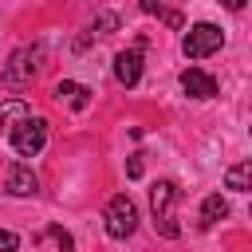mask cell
I'll list each match as a JSON object with an SVG mask.
<instances>
[{
	"instance_id": "cell-1",
	"label": "cell",
	"mask_w": 252,
	"mask_h": 252,
	"mask_svg": "<svg viewBox=\"0 0 252 252\" xmlns=\"http://www.w3.org/2000/svg\"><path fill=\"white\" fill-rule=\"evenodd\" d=\"M150 209H154V228L165 236V240H173L181 228H177V185L173 181H158L154 189H150Z\"/></svg>"
},
{
	"instance_id": "cell-2",
	"label": "cell",
	"mask_w": 252,
	"mask_h": 252,
	"mask_svg": "<svg viewBox=\"0 0 252 252\" xmlns=\"http://www.w3.org/2000/svg\"><path fill=\"white\" fill-rule=\"evenodd\" d=\"M43 146H47V122H43L39 114L16 118V126H12V150H16L20 158H35Z\"/></svg>"
},
{
	"instance_id": "cell-3",
	"label": "cell",
	"mask_w": 252,
	"mask_h": 252,
	"mask_svg": "<svg viewBox=\"0 0 252 252\" xmlns=\"http://www.w3.org/2000/svg\"><path fill=\"white\" fill-rule=\"evenodd\" d=\"M220 47H224V32H220L217 24H193V28L181 35L185 59H205V55H213V51H220Z\"/></svg>"
},
{
	"instance_id": "cell-4",
	"label": "cell",
	"mask_w": 252,
	"mask_h": 252,
	"mask_svg": "<svg viewBox=\"0 0 252 252\" xmlns=\"http://www.w3.org/2000/svg\"><path fill=\"white\" fill-rule=\"evenodd\" d=\"M134 228H138V205H134L126 193L110 197V205H106V236L126 240Z\"/></svg>"
},
{
	"instance_id": "cell-5",
	"label": "cell",
	"mask_w": 252,
	"mask_h": 252,
	"mask_svg": "<svg viewBox=\"0 0 252 252\" xmlns=\"http://www.w3.org/2000/svg\"><path fill=\"white\" fill-rule=\"evenodd\" d=\"M39 59H43V51H39V47H16V51L8 55V63H4L0 79H4L8 87H20V83H28V79L39 71Z\"/></svg>"
},
{
	"instance_id": "cell-6",
	"label": "cell",
	"mask_w": 252,
	"mask_h": 252,
	"mask_svg": "<svg viewBox=\"0 0 252 252\" xmlns=\"http://www.w3.org/2000/svg\"><path fill=\"white\" fill-rule=\"evenodd\" d=\"M114 79L122 87H138V79H142V47H126V51L114 55Z\"/></svg>"
},
{
	"instance_id": "cell-7",
	"label": "cell",
	"mask_w": 252,
	"mask_h": 252,
	"mask_svg": "<svg viewBox=\"0 0 252 252\" xmlns=\"http://www.w3.org/2000/svg\"><path fill=\"white\" fill-rule=\"evenodd\" d=\"M4 189H8L12 197H32V193L39 189V181H35L32 165H24V161H12V165H8V177H4Z\"/></svg>"
},
{
	"instance_id": "cell-8",
	"label": "cell",
	"mask_w": 252,
	"mask_h": 252,
	"mask_svg": "<svg viewBox=\"0 0 252 252\" xmlns=\"http://www.w3.org/2000/svg\"><path fill=\"white\" fill-rule=\"evenodd\" d=\"M181 91L189 98H213L217 94V79L209 71H201V67H189V71H181Z\"/></svg>"
},
{
	"instance_id": "cell-9",
	"label": "cell",
	"mask_w": 252,
	"mask_h": 252,
	"mask_svg": "<svg viewBox=\"0 0 252 252\" xmlns=\"http://www.w3.org/2000/svg\"><path fill=\"white\" fill-rule=\"evenodd\" d=\"M224 217H228V201H224L220 193H209V197L201 201V224H205V228H213V224H217V220H224Z\"/></svg>"
},
{
	"instance_id": "cell-10",
	"label": "cell",
	"mask_w": 252,
	"mask_h": 252,
	"mask_svg": "<svg viewBox=\"0 0 252 252\" xmlns=\"http://www.w3.org/2000/svg\"><path fill=\"white\" fill-rule=\"evenodd\" d=\"M224 189L248 193V189H252V161H236V165L224 173Z\"/></svg>"
},
{
	"instance_id": "cell-11",
	"label": "cell",
	"mask_w": 252,
	"mask_h": 252,
	"mask_svg": "<svg viewBox=\"0 0 252 252\" xmlns=\"http://www.w3.org/2000/svg\"><path fill=\"white\" fill-rule=\"evenodd\" d=\"M55 98H59V102L67 98L75 110H87V102H91V91H87V87H79V83H59V87H55Z\"/></svg>"
},
{
	"instance_id": "cell-12",
	"label": "cell",
	"mask_w": 252,
	"mask_h": 252,
	"mask_svg": "<svg viewBox=\"0 0 252 252\" xmlns=\"http://www.w3.org/2000/svg\"><path fill=\"white\" fill-rule=\"evenodd\" d=\"M28 114V102L24 98H8V102H0V130L12 122V118H24Z\"/></svg>"
},
{
	"instance_id": "cell-13",
	"label": "cell",
	"mask_w": 252,
	"mask_h": 252,
	"mask_svg": "<svg viewBox=\"0 0 252 252\" xmlns=\"http://www.w3.org/2000/svg\"><path fill=\"white\" fill-rule=\"evenodd\" d=\"M43 236H51V240L59 244V252H75V240H71V232H63L59 224H47V228H43Z\"/></svg>"
},
{
	"instance_id": "cell-14",
	"label": "cell",
	"mask_w": 252,
	"mask_h": 252,
	"mask_svg": "<svg viewBox=\"0 0 252 252\" xmlns=\"http://www.w3.org/2000/svg\"><path fill=\"white\" fill-rule=\"evenodd\" d=\"M16 248H20V236L8 232V228H0V252H16Z\"/></svg>"
},
{
	"instance_id": "cell-15",
	"label": "cell",
	"mask_w": 252,
	"mask_h": 252,
	"mask_svg": "<svg viewBox=\"0 0 252 252\" xmlns=\"http://www.w3.org/2000/svg\"><path fill=\"white\" fill-rule=\"evenodd\" d=\"M126 177H142V154H130V161H126Z\"/></svg>"
},
{
	"instance_id": "cell-16",
	"label": "cell",
	"mask_w": 252,
	"mask_h": 252,
	"mask_svg": "<svg viewBox=\"0 0 252 252\" xmlns=\"http://www.w3.org/2000/svg\"><path fill=\"white\" fill-rule=\"evenodd\" d=\"M142 12H161V0H142Z\"/></svg>"
},
{
	"instance_id": "cell-17",
	"label": "cell",
	"mask_w": 252,
	"mask_h": 252,
	"mask_svg": "<svg viewBox=\"0 0 252 252\" xmlns=\"http://www.w3.org/2000/svg\"><path fill=\"white\" fill-rule=\"evenodd\" d=\"M220 4H224L228 12H240V8H244V0H220Z\"/></svg>"
}]
</instances>
